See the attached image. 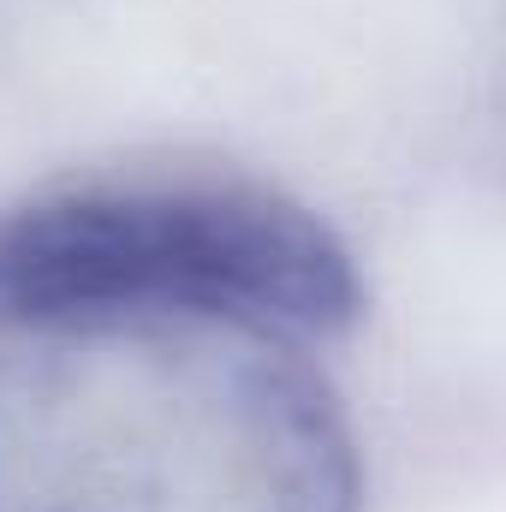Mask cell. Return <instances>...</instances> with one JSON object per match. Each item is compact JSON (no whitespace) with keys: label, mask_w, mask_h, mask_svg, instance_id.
Returning <instances> with one entry per match:
<instances>
[{"label":"cell","mask_w":506,"mask_h":512,"mask_svg":"<svg viewBox=\"0 0 506 512\" xmlns=\"http://www.w3.org/2000/svg\"><path fill=\"white\" fill-rule=\"evenodd\" d=\"M304 340L209 310L0 316V512H358Z\"/></svg>","instance_id":"obj_1"},{"label":"cell","mask_w":506,"mask_h":512,"mask_svg":"<svg viewBox=\"0 0 506 512\" xmlns=\"http://www.w3.org/2000/svg\"><path fill=\"white\" fill-rule=\"evenodd\" d=\"M209 310L292 340L364 316L352 245L298 197L233 173H96L0 209V316Z\"/></svg>","instance_id":"obj_2"}]
</instances>
